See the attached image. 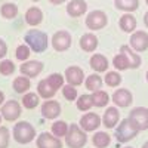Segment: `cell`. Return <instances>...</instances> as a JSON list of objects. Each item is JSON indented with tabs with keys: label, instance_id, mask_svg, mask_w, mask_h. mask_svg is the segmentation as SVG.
Segmentation results:
<instances>
[{
	"label": "cell",
	"instance_id": "obj_1",
	"mask_svg": "<svg viewBox=\"0 0 148 148\" xmlns=\"http://www.w3.org/2000/svg\"><path fill=\"white\" fill-rule=\"evenodd\" d=\"M24 42L31 49V52H36V53L45 52L47 49V45H49L47 34L42 30H37V28L28 30L25 33V36H24Z\"/></svg>",
	"mask_w": 148,
	"mask_h": 148
},
{
	"label": "cell",
	"instance_id": "obj_2",
	"mask_svg": "<svg viewBox=\"0 0 148 148\" xmlns=\"http://www.w3.org/2000/svg\"><path fill=\"white\" fill-rule=\"evenodd\" d=\"M12 135H14V139L21 144L25 145L30 144L34 138H36V129L33 125H30L28 121H18L16 125L14 126V130H12Z\"/></svg>",
	"mask_w": 148,
	"mask_h": 148
},
{
	"label": "cell",
	"instance_id": "obj_3",
	"mask_svg": "<svg viewBox=\"0 0 148 148\" xmlns=\"http://www.w3.org/2000/svg\"><path fill=\"white\" fill-rule=\"evenodd\" d=\"M86 142H88V135L80 127V125L77 126L76 123L70 125L68 133L65 135V144L70 148H83Z\"/></svg>",
	"mask_w": 148,
	"mask_h": 148
},
{
	"label": "cell",
	"instance_id": "obj_4",
	"mask_svg": "<svg viewBox=\"0 0 148 148\" xmlns=\"http://www.w3.org/2000/svg\"><path fill=\"white\" fill-rule=\"evenodd\" d=\"M141 130L133 125V123L130 121V119H125V120H121L119 123V126L116 129V139L119 142H129L130 139H133L136 135L139 133Z\"/></svg>",
	"mask_w": 148,
	"mask_h": 148
},
{
	"label": "cell",
	"instance_id": "obj_5",
	"mask_svg": "<svg viewBox=\"0 0 148 148\" xmlns=\"http://www.w3.org/2000/svg\"><path fill=\"white\" fill-rule=\"evenodd\" d=\"M86 27L92 31H98V30H102L105 28V25L108 24V16L104 10H99V9H95L92 12H89L88 16H86Z\"/></svg>",
	"mask_w": 148,
	"mask_h": 148
},
{
	"label": "cell",
	"instance_id": "obj_6",
	"mask_svg": "<svg viewBox=\"0 0 148 148\" xmlns=\"http://www.w3.org/2000/svg\"><path fill=\"white\" fill-rule=\"evenodd\" d=\"M21 113H22V107L15 99H9L0 107V114H2V117L8 121L18 120L21 117Z\"/></svg>",
	"mask_w": 148,
	"mask_h": 148
},
{
	"label": "cell",
	"instance_id": "obj_7",
	"mask_svg": "<svg viewBox=\"0 0 148 148\" xmlns=\"http://www.w3.org/2000/svg\"><path fill=\"white\" fill-rule=\"evenodd\" d=\"M71 34L65 30H58L52 36V47L56 52H65L71 46Z\"/></svg>",
	"mask_w": 148,
	"mask_h": 148
},
{
	"label": "cell",
	"instance_id": "obj_8",
	"mask_svg": "<svg viewBox=\"0 0 148 148\" xmlns=\"http://www.w3.org/2000/svg\"><path fill=\"white\" fill-rule=\"evenodd\" d=\"M129 119L139 130H147L148 129V108H145V107L133 108L130 111V114H129Z\"/></svg>",
	"mask_w": 148,
	"mask_h": 148
},
{
	"label": "cell",
	"instance_id": "obj_9",
	"mask_svg": "<svg viewBox=\"0 0 148 148\" xmlns=\"http://www.w3.org/2000/svg\"><path fill=\"white\" fill-rule=\"evenodd\" d=\"M45 65L42 61H36V59H31V61H24L19 67V73L22 76H25L28 79H34L37 77L39 74L43 71Z\"/></svg>",
	"mask_w": 148,
	"mask_h": 148
},
{
	"label": "cell",
	"instance_id": "obj_10",
	"mask_svg": "<svg viewBox=\"0 0 148 148\" xmlns=\"http://www.w3.org/2000/svg\"><path fill=\"white\" fill-rule=\"evenodd\" d=\"M130 47L135 52H144L148 49V33L144 30H136L130 36Z\"/></svg>",
	"mask_w": 148,
	"mask_h": 148
},
{
	"label": "cell",
	"instance_id": "obj_11",
	"mask_svg": "<svg viewBox=\"0 0 148 148\" xmlns=\"http://www.w3.org/2000/svg\"><path fill=\"white\" fill-rule=\"evenodd\" d=\"M36 145L37 148H62L61 138L55 136L53 133H49V132L40 133L36 139Z\"/></svg>",
	"mask_w": 148,
	"mask_h": 148
},
{
	"label": "cell",
	"instance_id": "obj_12",
	"mask_svg": "<svg viewBox=\"0 0 148 148\" xmlns=\"http://www.w3.org/2000/svg\"><path fill=\"white\" fill-rule=\"evenodd\" d=\"M99 126H101V117L96 113L88 111V113H84L80 119V127L84 132H95Z\"/></svg>",
	"mask_w": 148,
	"mask_h": 148
},
{
	"label": "cell",
	"instance_id": "obj_13",
	"mask_svg": "<svg viewBox=\"0 0 148 148\" xmlns=\"http://www.w3.org/2000/svg\"><path fill=\"white\" fill-rule=\"evenodd\" d=\"M84 71L77 67V65H70L67 70H65V80L68 84H73L76 86V88H79V86L82 83H84Z\"/></svg>",
	"mask_w": 148,
	"mask_h": 148
},
{
	"label": "cell",
	"instance_id": "obj_14",
	"mask_svg": "<svg viewBox=\"0 0 148 148\" xmlns=\"http://www.w3.org/2000/svg\"><path fill=\"white\" fill-rule=\"evenodd\" d=\"M42 116L45 119H49V120H53V119H58L59 114H61V104L55 99H46L43 104H42Z\"/></svg>",
	"mask_w": 148,
	"mask_h": 148
},
{
	"label": "cell",
	"instance_id": "obj_15",
	"mask_svg": "<svg viewBox=\"0 0 148 148\" xmlns=\"http://www.w3.org/2000/svg\"><path fill=\"white\" fill-rule=\"evenodd\" d=\"M132 101H133V95L129 89H117L114 93H113V102L116 107H120V108H127L132 105Z\"/></svg>",
	"mask_w": 148,
	"mask_h": 148
},
{
	"label": "cell",
	"instance_id": "obj_16",
	"mask_svg": "<svg viewBox=\"0 0 148 148\" xmlns=\"http://www.w3.org/2000/svg\"><path fill=\"white\" fill-rule=\"evenodd\" d=\"M120 121V113L117 107H108L102 116V125L107 129H114Z\"/></svg>",
	"mask_w": 148,
	"mask_h": 148
},
{
	"label": "cell",
	"instance_id": "obj_17",
	"mask_svg": "<svg viewBox=\"0 0 148 148\" xmlns=\"http://www.w3.org/2000/svg\"><path fill=\"white\" fill-rule=\"evenodd\" d=\"M86 12H88V3L84 0H71L67 3V14L71 18L83 16Z\"/></svg>",
	"mask_w": 148,
	"mask_h": 148
},
{
	"label": "cell",
	"instance_id": "obj_18",
	"mask_svg": "<svg viewBox=\"0 0 148 148\" xmlns=\"http://www.w3.org/2000/svg\"><path fill=\"white\" fill-rule=\"evenodd\" d=\"M80 47L83 52H95L98 47V37L93 33H84L80 37Z\"/></svg>",
	"mask_w": 148,
	"mask_h": 148
},
{
	"label": "cell",
	"instance_id": "obj_19",
	"mask_svg": "<svg viewBox=\"0 0 148 148\" xmlns=\"http://www.w3.org/2000/svg\"><path fill=\"white\" fill-rule=\"evenodd\" d=\"M119 27L125 33H133L135 30H136V18H135L130 12H126V14H123L120 16Z\"/></svg>",
	"mask_w": 148,
	"mask_h": 148
},
{
	"label": "cell",
	"instance_id": "obj_20",
	"mask_svg": "<svg viewBox=\"0 0 148 148\" xmlns=\"http://www.w3.org/2000/svg\"><path fill=\"white\" fill-rule=\"evenodd\" d=\"M110 67V62H108V58L102 53H93L92 58H90V68L96 73H104L107 71Z\"/></svg>",
	"mask_w": 148,
	"mask_h": 148
},
{
	"label": "cell",
	"instance_id": "obj_21",
	"mask_svg": "<svg viewBox=\"0 0 148 148\" xmlns=\"http://www.w3.org/2000/svg\"><path fill=\"white\" fill-rule=\"evenodd\" d=\"M120 52H121L123 55H126V58L129 59V62H130V68H132V70H136V68L141 67L142 59H141V56L138 55V52H135L130 46H126V45L120 46Z\"/></svg>",
	"mask_w": 148,
	"mask_h": 148
},
{
	"label": "cell",
	"instance_id": "obj_22",
	"mask_svg": "<svg viewBox=\"0 0 148 148\" xmlns=\"http://www.w3.org/2000/svg\"><path fill=\"white\" fill-rule=\"evenodd\" d=\"M43 21V12L40 8H37V6H31L27 9L25 12V22L28 24V25H39V24H42Z\"/></svg>",
	"mask_w": 148,
	"mask_h": 148
},
{
	"label": "cell",
	"instance_id": "obj_23",
	"mask_svg": "<svg viewBox=\"0 0 148 148\" xmlns=\"http://www.w3.org/2000/svg\"><path fill=\"white\" fill-rule=\"evenodd\" d=\"M37 93H39V96L43 98V99H52L56 93V90L52 88V84L47 82V79H43V80L39 82V84H37Z\"/></svg>",
	"mask_w": 148,
	"mask_h": 148
},
{
	"label": "cell",
	"instance_id": "obj_24",
	"mask_svg": "<svg viewBox=\"0 0 148 148\" xmlns=\"http://www.w3.org/2000/svg\"><path fill=\"white\" fill-rule=\"evenodd\" d=\"M104 84V79L99 76V74H89L88 77L84 79V88L88 89L89 92H96L102 88Z\"/></svg>",
	"mask_w": 148,
	"mask_h": 148
},
{
	"label": "cell",
	"instance_id": "obj_25",
	"mask_svg": "<svg viewBox=\"0 0 148 148\" xmlns=\"http://www.w3.org/2000/svg\"><path fill=\"white\" fill-rule=\"evenodd\" d=\"M111 142V136L110 133L99 130V132H95L93 136H92V144L95 148H107Z\"/></svg>",
	"mask_w": 148,
	"mask_h": 148
},
{
	"label": "cell",
	"instance_id": "obj_26",
	"mask_svg": "<svg viewBox=\"0 0 148 148\" xmlns=\"http://www.w3.org/2000/svg\"><path fill=\"white\" fill-rule=\"evenodd\" d=\"M90 98H92V104H93V107H96V108L107 107L108 102H110V95H108L105 90H102V89L96 90V92H92Z\"/></svg>",
	"mask_w": 148,
	"mask_h": 148
},
{
	"label": "cell",
	"instance_id": "obj_27",
	"mask_svg": "<svg viewBox=\"0 0 148 148\" xmlns=\"http://www.w3.org/2000/svg\"><path fill=\"white\" fill-rule=\"evenodd\" d=\"M12 88H14V90L16 93H27L31 88V82L25 76H19L12 82Z\"/></svg>",
	"mask_w": 148,
	"mask_h": 148
},
{
	"label": "cell",
	"instance_id": "obj_28",
	"mask_svg": "<svg viewBox=\"0 0 148 148\" xmlns=\"http://www.w3.org/2000/svg\"><path fill=\"white\" fill-rule=\"evenodd\" d=\"M39 102H40L39 93L27 92V93H24V96H22V107H25L27 110H34L36 107H39Z\"/></svg>",
	"mask_w": 148,
	"mask_h": 148
},
{
	"label": "cell",
	"instance_id": "obj_29",
	"mask_svg": "<svg viewBox=\"0 0 148 148\" xmlns=\"http://www.w3.org/2000/svg\"><path fill=\"white\" fill-rule=\"evenodd\" d=\"M114 6L123 12H133L139 8V0H114Z\"/></svg>",
	"mask_w": 148,
	"mask_h": 148
},
{
	"label": "cell",
	"instance_id": "obj_30",
	"mask_svg": "<svg viewBox=\"0 0 148 148\" xmlns=\"http://www.w3.org/2000/svg\"><path fill=\"white\" fill-rule=\"evenodd\" d=\"M0 15H2L5 19H14L18 15V6L15 3H3L2 8H0Z\"/></svg>",
	"mask_w": 148,
	"mask_h": 148
},
{
	"label": "cell",
	"instance_id": "obj_31",
	"mask_svg": "<svg viewBox=\"0 0 148 148\" xmlns=\"http://www.w3.org/2000/svg\"><path fill=\"white\" fill-rule=\"evenodd\" d=\"M113 65L117 71H125L130 68V62L129 59L126 58V55H123L121 52H119L114 58H113Z\"/></svg>",
	"mask_w": 148,
	"mask_h": 148
},
{
	"label": "cell",
	"instance_id": "obj_32",
	"mask_svg": "<svg viewBox=\"0 0 148 148\" xmlns=\"http://www.w3.org/2000/svg\"><path fill=\"white\" fill-rule=\"evenodd\" d=\"M68 129H70V126L64 120H56L52 125V133L58 138H65V135L68 133Z\"/></svg>",
	"mask_w": 148,
	"mask_h": 148
},
{
	"label": "cell",
	"instance_id": "obj_33",
	"mask_svg": "<svg viewBox=\"0 0 148 148\" xmlns=\"http://www.w3.org/2000/svg\"><path fill=\"white\" fill-rule=\"evenodd\" d=\"M121 83V76L117 71H107L104 77V84H107L108 88H117Z\"/></svg>",
	"mask_w": 148,
	"mask_h": 148
},
{
	"label": "cell",
	"instance_id": "obj_34",
	"mask_svg": "<svg viewBox=\"0 0 148 148\" xmlns=\"http://www.w3.org/2000/svg\"><path fill=\"white\" fill-rule=\"evenodd\" d=\"M15 73V62L10 59H2L0 61V74L5 77H9Z\"/></svg>",
	"mask_w": 148,
	"mask_h": 148
},
{
	"label": "cell",
	"instance_id": "obj_35",
	"mask_svg": "<svg viewBox=\"0 0 148 148\" xmlns=\"http://www.w3.org/2000/svg\"><path fill=\"white\" fill-rule=\"evenodd\" d=\"M76 101H77V108L80 111H84V113H88V111L93 107L90 95H80Z\"/></svg>",
	"mask_w": 148,
	"mask_h": 148
},
{
	"label": "cell",
	"instance_id": "obj_36",
	"mask_svg": "<svg viewBox=\"0 0 148 148\" xmlns=\"http://www.w3.org/2000/svg\"><path fill=\"white\" fill-rule=\"evenodd\" d=\"M47 82L52 84V88L58 92L59 89H62V86H64V76L62 74H59V73H53L51 74V76H47L46 77Z\"/></svg>",
	"mask_w": 148,
	"mask_h": 148
},
{
	"label": "cell",
	"instance_id": "obj_37",
	"mask_svg": "<svg viewBox=\"0 0 148 148\" xmlns=\"http://www.w3.org/2000/svg\"><path fill=\"white\" fill-rule=\"evenodd\" d=\"M61 92H62V96L65 98L67 101H76L77 99V89H76V86L67 83V84L62 86Z\"/></svg>",
	"mask_w": 148,
	"mask_h": 148
},
{
	"label": "cell",
	"instance_id": "obj_38",
	"mask_svg": "<svg viewBox=\"0 0 148 148\" xmlns=\"http://www.w3.org/2000/svg\"><path fill=\"white\" fill-rule=\"evenodd\" d=\"M30 51H31V49H30L25 43H24V45H19V46L16 47V51H15V56H16V59L21 61V62L27 61L28 56H30Z\"/></svg>",
	"mask_w": 148,
	"mask_h": 148
},
{
	"label": "cell",
	"instance_id": "obj_39",
	"mask_svg": "<svg viewBox=\"0 0 148 148\" xmlns=\"http://www.w3.org/2000/svg\"><path fill=\"white\" fill-rule=\"evenodd\" d=\"M9 141H10L9 129L0 126V148H8L9 147Z\"/></svg>",
	"mask_w": 148,
	"mask_h": 148
},
{
	"label": "cell",
	"instance_id": "obj_40",
	"mask_svg": "<svg viewBox=\"0 0 148 148\" xmlns=\"http://www.w3.org/2000/svg\"><path fill=\"white\" fill-rule=\"evenodd\" d=\"M8 53V45L3 39H0V59H3Z\"/></svg>",
	"mask_w": 148,
	"mask_h": 148
},
{
	"label": "cell",
	"instance_id": "obj_41",
	"mask_svg": "<svg viewBox=\"0 0 148 148\" xmlns=\"http://www.w3.org/2000/svg\"><path fill=\"white\" fill-rule=\"evenodd\" d=\"M52 5H62V3H65V0H49Z\"/></svg>",
	"mask_w": 148,
	"mask_h": 148
},
{
	"label": "cell",
	"instance_id": "obj_42",
	"mask_svg": "<svg viewBox=\"0 0 148 148\" xmlns=\"http://www.w3.org/2000/svg\"><path fill=\"white\" fill-rule=\"evenodd\" d=\"M3 104H5V93L0 90V107H2Z\"/></svg>",
	"mask_w": 148,
	"mask_h": 148
},
{
	"label": "cell",
	"instance_id": "obj_43",
	"mask_svg": "<svg viewBox=\"0 0 148 148\" xmlns=\"http://www.w3.org/2000/svg\"><path fill=\"white\" fill-rule=\"evenodd\" d=\"M144 24H145V27H148V12H145V15H144Z\"/></svg>",
	"mask_w": 148,
	"mask_h": 148
},
{
	"label": "cell",
	"instance_id": "obj_44",
	"mask_svg": "<svg viewBox=\"0 0 148 148\" xmlns=\"http://www.w3.org/2000/svg\"><path fill=\"white\" fill-rule=\"evenodd\" d=\"M142 148H148V141H147V142H145V144L142 145Z\"/></svg>",
	"mask_w": 148,
	"mask_h": 148
},
{
	"label": "cell",
	"instance_id": "obj_45",
	"mask_svg": "<svg viewBox=\"0 0 148 148\" xmlns=\"http://www.w3.org/2000/svg\"><path fill=\"white\" fill-rule=\"evenodd\" d=\"M2 120H3V117H2V114H0V125H2Z\"/></svg>",
	"mask_w": 148,
	"mask_h": 148
},
{
	"label": "cell",
	"instance_id": "obj_46",
	"mask_svg": "<svg viewBox=\"0 0 148 148\" xmlns=\"http://www.w3.org/2000/svg\"><path fill=\"white\" fill-rule=\"evenodd\" d=\"M145 77H147V82H148V71H147V76Z\"/></svg>",
	"mask_w": 148,
	"mask_h": 148
},
{
	"label": "cell",
	"instance_id": "obj_47",
	"mask_svg": "<svg viewBox=\"0 0 148 148\" xmlns=\"http://www.w3.org/2000/svg\"><path fill=\"white\" fill-rule=\"evenodd\" d=\"M31 2H40V0H31Z\"/></svg>",
	"mask_w": 148,
	"mask_h": 148
},
{
	"label": "cell",
	"instance_id": "obj_48",
	"mask_svg": "<svg viewBox=\"0 0 148 148\" xmlns=\"http://www.w3.org/2000/svg\"><path fill=\"white\" fill-rule=\"evenodd\" d=\"M145 3H147V6H148V0H145Z\"/></svg>",
	"mask_w": 148,
	"mask_h": 148
},
{
	"label": "cell",
	"instance_id": "obj_49",
	"mask_svg": "<svg viewBox=\"0 0 148 148\" xmlns=\"http://www.w3.org/2000/svg\"><path fill=\"white\" fill-rule=\"evenodd\" d=\"M125 148H132V147H125Z\"/></svg>",
	"mask_w": 148,
	"mask_h": 148
}]
</instances>
